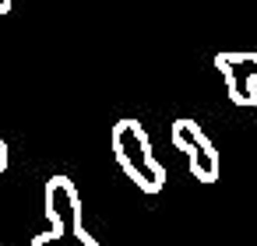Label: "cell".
<instances>
[{
    "instance_id": "7",
    "label": "cell",
    "mask_w": 257,
    "mask_h": 246,
    "mask_svg": "<svg viewBox=\"0 0 257 246\" xmlns=\"http://www.w3.org/2000/svg\"><path fill=\"white\" fill-rule=\"evenodd\" d=\"M11 4H15V0H0V18H4V15L11 11Z\"/></svg>"
},
{
    "instance_id": "3",
    "label": "cell",
    "mask_w": 257,
    "mask_h": 246,
    "mask_svg": "<svg viewBox=\"0 0 257 246\" xmlns=\"http://www.w3.org/2000/svg\"><path fill=\"white\" fill-rule=\"evenodd\" d=\"M173 144H176V151L187 155V165H190L194 179H201V183H215L218 179V172H222L218 148L211 144V137L194 120H176L173 123Z\"/></svg>"
},
{
    "instance_id": "4",
    "label": "cell",
    "mask_w": 257,
    "mask_h": 246,
    "mask_svg": "<svg viewBox=\"0 0 257 246\" xmlns=\"http://www.w3.org/2000/svg\"><path fill=\"white\" fill-rule=\"evenodd\" d=\"M215 71L225 81V95L232 106H257V53L253 50H225L215 57Z\"/></svg>"
},
{
    "instance_id": "6",
    "label": "cell",
    "mask_w": 257,
    "mask_h": 246,
    "mask_svg": "<svg viewBox=\"0 0 257 246\" xmlns=\"http://www.w3.org/2000/svg\"><path fill=\"white\" fill-rule=\"evenodd\" d=\"M8 165H11V151H8L4 141H0V172H8Z\"/></svg>"
},
{
    "instance_id": "5",
    "label": "cell",
    "mask_w": 257,
    "mask_h": 246,
    "mask_svg": "<svg viewBox=\"0 0 257 246\" xmlns=\"http://www.w3.org/2000/svg\"><path fill=\"white\" fill-rule=\"evenodd\" d=\"M29 246H64V242H60V235H57V232H39Z\"/></svg>"
},
{
    "instance_id": "2",
    "label": "cell",
    "mask_w": 257,
    "mask_h": 246,
    "mask_svg": "<svg viewBox=\"0 0 257 246\" xmlns=\"http://www.w3.org/2000/svg\"><path fill=\"white\" fill-rule=\"evenodd\" d=\"M43 207L64 246H99V239L81 225V193L71 176H50L43 186Z\"/></svg>"
},
{
    "instance_id": "1",
    "label": "cell",
    "mask_w": 257,
    "mask_h": 246,
    "mask_svg": "<svg viewBox=\"0 0 257 246\" xmlns=\"http://www.w3.org/2000/svg\"><path fill=\"white\" fill-rule=\"evenodd\" d=\"M109 148L120 169L131 176V183L141 193H159L166 186V169L152 151V141L138 120H116L109 130Z\"/></svg>"
}]
</instances>
